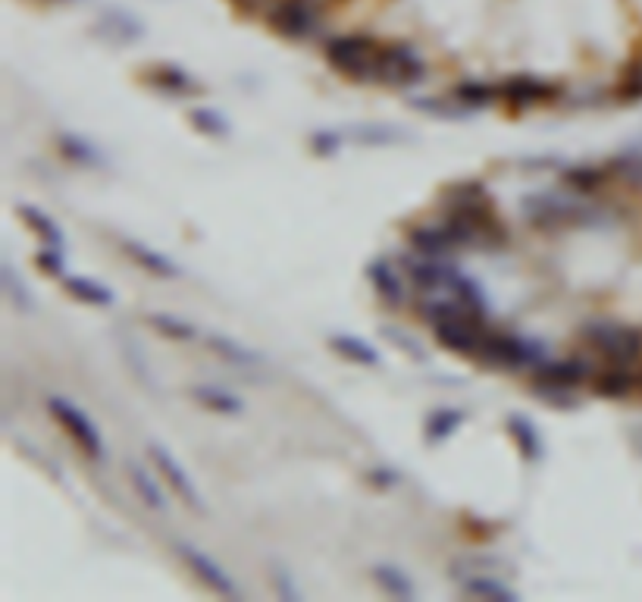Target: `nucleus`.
Listing matches in <instances>:
<instances>
[{"instance_id": "obj_1", "label": "nucleus", "mask_w": 642, "mask_h": 602, "mask_svg": "<svg viewBox=\"0 0 642 602\" xmlns=\"http://www.w3.org/2000/svg\"><path fill=\"white\" fill-rule=\"evenodd\" d=\"M477 358H483L486 364H495V367H511V370L530 367V370H536L539 364L549 361V352H545V345L536 339H523L517 333L486 330Z\"/></svg>"}, {"instance_id": "obj_2", "label": "nucleus", "mask_w": 642, "mask_h": 602, "mask_svg": "<svg viewBox=\"0 0 642 602\" xmlns=\"http://www.w3.org/2000/svg\"><path fill=\"white\" fill-rule=\"evenodd\" d=\"M583 339L611 364H633L642 355V333L636 327H627V323L589 320L583 327Z\"/></svg>"}, {"instance_id": "obj_3", "label": "nucleus", "mask_w": 642, "mask_h": 602, "mask_svg": "<svg viewBox=\"0 0 642 602\" xmlns=\"http://www.w3.org/2000/svg\"><path fill=\"white\" fill-rule=\"evenodd\" d=\"M326 0H273L267 10L270 29L282 38L292 41H307L320 32Z\"/></svg>"}, {"instance_id": "obj_4", "label": "nucleus", "mask_w": 642, "mask_h": 602, "mask_svg": "<svg viewBox=\"0 0 642 602\" xmlns=\"http://www.w3.org/2000/svg\"><path fill=\"white\" fill-rule=\"evenodd\" d=\"M423 79H426V63L411 44H401V41L379 44L373 82L392 85V88H411V85H420Z\"/></svg>"}, {"instance_id": "obj_5", "label": "nucleus", "mask_w": 642, "mask_h": 602, "mask_svg": "<svg viewBox=\"0 0 642 602\" xmlns=\"http://www.w3.org/2000/svg\"><path fill=\"white\" fill-rule=\"evenodd\" d=\"M376 51H379V44L370 35H336L323 44L326 60L348 79H361V82L364 79L373 82Z\"/></svg>"}, {"instance_id": "obj_6", "label": "nucleus", "mask_w": 642, "mask_h": 602, "mask_svg": "<svg viewBox=\"0 0 642 602\" xmlns=\"http://www.w3.org/2000/svg\"><path fill=\"white\" fill-rule=\"evenodd\" d=\"M47 411H51V418L66 430V436L73 439V443L88 458H94V461L104 458V439H101L98 427L91 424V418H88V414L79 405H73V402L63 399V396H51V399H47Z\"/></svg>"}, {"instance_id": "obj_7", "label": "nucleus", "mask_w": 642, "mask_h": 602, "mask_svg": "<svg viewBox=\"0 0 642 602\" xmlns=\"http://www.w3.org/2000/svg\"><path fill=\"white\" fill-rule=\"evenodd\" d=\"M176 555H179V559L185 562V568L192 571L204 587H210L217 596L239 599V587H235V581H232V577H229L217 562L210 559L207 552H201L198 546L179 540V543H176Z\"/></svg>"}, {"instance_id": "obj_8", "label": "nucleus", "mask_w": 642, "mask_h": 602, "mask_svg": "<svg viewBox=\"0 0 642 602\" xmlns=\"http://www.w3.org/2000/svg\"><path fill=\"white\" fill-rule=\"evenodd\" d=\"M148 458L154 461V468L163 474V480L170 483V490H173L188 508H195V512H198V508H204V499H201V493H198L195 480L188 477V471L170 455V449H163L160 443H151V446H148Z\"/></svg>"}, {"instance_id": "obj_9", "label": "nucleus", "mask_w": 642, "mask_h": 602, "mask_svg": "<svg viewBox=\"0 0 642 602\" xmlns=\"http://www.w3.org/2000/svg\"><path fill=\"white\" fill-rule=\"evenodd\" d=\"M536 383H549V386H564V389H577L583 386L592 374L589 361L583 358H558V361H545L533 370Z\"/></svg>"}, {"instance_id": "obj_10", "label": "nucleus", "mask_w": 642, "mask_h": 602, "mask_svg": "<svg viewBox=\"0 0 642 602\" xmlns=\"http://www.w3.org/2000/svg\"><path fill=\"white\" fill-rule=\"evenodd\" d=\"M498 88H502V101L514 104V107H533V104H545V101L558 98V85L533 79V76H514Z\"/></svg>"}, {"instance_id": "obj_11", "label": "nucleus", "mask_w": 642, "mask_h": 602, "mask_svg": "<svg viewBox=\"0 0 642 602\" xmlns=\"http://www.w3.org/2000/svg\"><path fill=\"white\" fill-rule=\"evenodd\" d=\"M367 280L373 286V292L386 301L389 308H401L404 301H408V292H404V280H401V273L395 270L392 261L386 258H376L367 264Z\"/></svg>"}, {"instance_id": "obj_12", "label": "nucleus", "mask_w": 642, "mask_h": 602, "mask_svg": "<svg viewBox=\"0 0 642 602\" xmlns=\"http://www.w3.org/2000/svg\"><path fill=\"white\" fill-rule=\"evenodd\" d=\"M408 245L414 254H423V258H448L451 251H458V245H455V239H451L445 223L414 226L408 233Z\"/></svg>"}, {"instance_id": "obj_13", "label": "nucleus", "mask_w": 642, "mask_h": 602, "mask_svg": "<svg viewBox=\"0 0 642 602\" xmlns=\"http://www.w3.org/2000/svg\"><path fill=\"white\" fill-rule=\"evenodd\" d=\"M455 267H448L445 258H423L417 254V261H408V276L417 289H426V292H439V289H448L451 280H455Z\"/></svg>"}, {"instance_id": "obj_14", "label": "nucleus", "mask_w": 642, "mask_h": 602, "mask_svg": "<svg viewBox=\"0 0 642 602\" xmlns=\"http://www.w3.org/2000/svg\"><path fill=\"white\" fill-rule=\"evenodd\" d=\"M123 251H126V258H132L141 270H148L151 276H160V280H176V276L182 273L176 261H170V258H166V254L157 251V248H148L145 242L126 239V242H123Z\"/></svg>"}, {"instance_id": "obj_15", "label": "nucleus", "mask_w": 642, "mask_h": 602, "mask_svg": "<svg viewBox=\"0 0 642 602\" xmlns=\"http://www.w3.org/2000/svg\"><path fill=\"white\" fill-rule=\"evenodd\" d=\"M636 374L630 370V364H614L608 370H602V374L592 377V389L599 392V396L605 399H627L630 392L636 389Z\"/></svg>"}, {"instance_id": "obj_16", "label": "nucleus", "mask_w": 642, "mask_h": 602, "mask_svg": "<svg viewBox=\"0 0 642 602\" xmlns=\"http://www.w3.org/2000/svg\"><path fill=\"white\" fill-rule=\"evenodd\" d=\"M461 590L467 596H473V599H498V602H514L517 599V593L502 581V577H498V574H483V571L464 574L461 577Z\"/></svg>"}, {"instance_id": "obj_17", "label": "nucleus", "mask_w": 642, "mask_h": 602, "mask_svg": "<svg viewBox=\"0 0 642 602\" xmlns=\"http://www.w3.org/2000/svg\"><path fill=\"white\" fill-rule=\"evenodd\" d=\"M329 349L336 352L339 358L354 361V364H364V367H379V364H383V355H379L373 345L367 339H361V336L336 333V336H329Z\"/></svg>"}, {"instance_id": "obj_18", "label": "nucleus", "mask_w": 642, "mask_h": 602, "mask_svg": "<svg viewBox=\"0 0 642 602\" xmlns=\"http://www.w3.org/2000/svg\"><path fill=\"white\" fill-rule=\"evenodd\" d=\"M63 289H66L69 295H73L76 301H85V305H91V308H110L113 301H116L113 289L88 280V276H69V273H66V276H63Z\"/></svg>"}, {"instance_id": "obj_19", "label": "nucleus", "mask_w": 642, "mask_h": 602, "mask_svg": "<svg viewBox=\"0 0 642 602\" xmlns=\"http://www.w3.org/2000/svg\"><path fill=\"white\" fill-rule=\"evenodd\" d=\"M451 98L473 113V110H483L495 101H502V88L489 85V82H458L451 88Z\"/></svg>"}, {"instance_id": "obj_20", "label": "nucleus", "mask_w": 642, "mask_h": 602, "mask_svg": "<svg viewBox=\"0 0 642 602\" xmlns=\"http://www.w3.org/2000/svg\"><path fill=\"white\" fill-rule=\"evenodd\" d=\"M508 433H511V439L517 443V449H520L523 458H530V461L542 458L545 443H542V436H539V430L533 427L530 418H523V414H511V418H508Z\"/></svg>"}, {"instance_id": "obj_21", "label": "nucleus", "mask_w": 642, "mask_h": 602, "mask_svg": "<svg viewBox=\"0 0 642 602\" xmlns=\"http://www.w3.org/2000/svg\"><path fill=\"white\" fill-rule=\"evenodd\" d=\"M148 82L154 85V88H160L163 95H192V91L198 88L195 85V79L185 73V69H179V66H154L151 73H148Z\"/></svg>"}, {"instance_id": "obj_22", "label": "nucleus", "mask_w": 642, "mask_h": 602, "mask_svg": "<svg viewBox=\"0 0 642 602\" xmlns=\"http://www.w3.org/2000/svg\"><path fill=\"white\" fill-rule=\"evenodd\" d=\"M373 581L383 587L389 596H395V599H414L417 596L414 581L401 568H395V565H373Z\"/></svg>"}, {"instance_id": "obj_23", "label": "nucleus", "mask_w": 642, "mask_h": 602, "mask_svg": "<svg viewBox=\"0 0 642 602\" xmlns=\"http://www.w3.org/2000/svg\"><path fill=\"white\" fill-rule=\"evenodd\" d=\"M57 148L66 160H73V164H79V167H104V154L94 145H88L79 135H60Z\"/></svg>"}, {"instance_id": "obj_24", "label": "nucleus", "mask_w": 642, "mask_h": 602, "mask_svg": "<svg viewBox=\"0 0 642 602\" xmlns=\"http://www.w3.org/2000/svg\"><path fill=\"white\" fill-rule=\"evenodd\" d=\"M448 295H455L461 305L467 308V311H473L477 317H486V311H489V305H486V295H483V289L470 280V276H464L461 270L455 273V280H451V286L445 289Z\"/></svg>"}, {"instance_id": "obj_25", "label": "nucleus", "mask_w": 642, "mask_h": 602, "mask_svg": "<svg viewBox=\"0 0 642 602\" xmlns=\"http://www.w3.org/2000/svg\"><path fill=\"white\" fill-rule=\"evenodd\" d=\"M16 211H19V217L26 220V223L35 229V233L41 236V242H44V245H57V248H63V245H66V239H63V229H60V226H57L51 217H47V214H41L38 207L19 204Z\"/></svg>"}, {"instance_id": "obj_26", "label": "nucleus", "mask_w": 642, "mask_h": 602, "mask_svg": "<svg viewBox=\"0 0 642 602\" xmlns=\"http://www.w3.org/2000/svg\"><path fill=\"white\" fill-rule=\"evenodd\" d=\"M192 399H198L204 408L217 411V414H242L245 411L242 399H235L232 392H223L217 386H192Z\"/></svg>"}, {"instance_id": "obj_27", "label": "nucleus", "mask_w": 642, "mask_h": 602, "mask_svg": "<svg viewBox=\"0 0 642 602\" xmlns=\"http://www.w3.org/2000/svg\"><path fill=\"white\" fill-rule=\"evenodd\" d=\"M126 474H129V483L135 486V493L145 499V505L157 508V512H163L166 508V499H163V490L154 483V477L138 465V461H129L126 465Z\"/></svg>"}, {"instance_id": "obj_28", "label": "nucleus", "mask_w": 642, "mask_h": 602, "mask_svg": "<svg viewBox=\"0 0 642 602\" xmlns=\"http://www.w3.org/2000/svg\"><path fill=\"white\" fill-rule=\"evenodd\" d=\"M204 342H207L210 349L217 352L220 358H226V361H232V364H239V367H254V364H260V355H257V352L245 349L242 342H235V339H229V336H204Z\"/></svg>"}, {"instance_id": "obj_29", "label": "nucleus", "mask_w": 642, "mask_h": 602, "mask_svg": "<svg viewBox=\"0 0 642 602\" xmlns=\"http://www.w3.org/2000/svg\"><path fill=\"white\" fill-rule=\"evenodd\" d=\"M461 424H464V411L461 408H439V411L430 414V418H426V439L442 443V439H448Z\"/></svg>"}, {"instance_id": "obj_30", "label": "nucleus", "mask_w": 642, "mask_h": 602, "mask_svg": "<svg viewBox=\"0 0 642 602\" xmlns=\"http://www.w3.org/2000/svg\"><path fill=\"white\" fill-rule=\"evenodd\" d=\"M348 138L358 145H398V142H408L411 135H404L392 126H358L348 132Z\"/></svg>"}, {"instance_id": "obj_31", "label": "nucleus", "mask_w": 642, "mask_h": 602, "mask_svg": "<svg viewBox=\"0 0 642 602\" xmlns=\"http://www.w3.org/2000/svg\"><path fill=\"white\" fill-rule=\"evenodd\" d=\"M148 323H151V327H154L157 333L170 336V339H176V342L198 339V330L192 327V323H185V320H179V317H173V314L154 311V314H148Z\"/></svg>"}, {"instance_id": "obj_32", "label": "nucleus", "mask_w": 642, "mask_h": 602, "mask_svg": "<svg viewBox=\"0 0 642 602\" xmlns=\"http://www.w3.org/2000/svg\"><path fill=\"white\" fill-rule=\"evenodd\" d=\"M188 120H192V126H195L201 135H210V138H226V135H229V120L223 117L220 110L195 107L192 113H188Z\"/></svg>"}, {"instance_id": "obj_33", "label": "nucleus", "mask_w": 642, "mask_h": 602, "mask_svg": "<svg viewBox=\"0 0 642 602\" xmlns=\"http://www.w3.org/2000/svg\"><path fill=\"white\" fill-rule=\"evenodd\" d=\"M605 179H608V173L599 167H574V170L564 173V182L570 185V189H577V195H589V192L602 189Z\"/></svg>"}, {"instance_id": "obj_34", "label": "nucleus", "mask_w": 642, "mask_h": 602, "mask_svg": "<svg viewBox=\"0 0 642 602\" xmlns=\"http://www.w3.org/2000/svg\"><path fill=\"white\" fill-rule=\"evenodd\" d=\"M414 107L423 110V113H433V117H442V120H464V117H470V110L461 107L455 98H417Z\"/></svg>"}, {"instance_id": "obj_35", "label": "nucleus", "mask_w": 642, "mask_h": 602, "mask_svg": "<svg viewBox=\"0 0 642 602\" xmlns=\"http://www.w3.org/2000/svg\"><path fill=\"white\" fill-rule=\"evenodd\" d=\"M0 280H4V289H7L10 301H13L19 311H32V292L19 283V276H16V270H13L10 261L4 264V276H0Z\"/></svg>"}, {"instance_id": "obj_36", "label": "nucleus", "mask_w": 642, "mask_h": 602, "mask_svg": "<svg viewBox=\"0 0 642 602\" xmlns=\"http://www.w3.org/2000/svg\"><path fill=\"white\" fill-rule=\"evenodd\" d=\"M35 264L44 270V273H51V276H66V254H63V248H57V245H44L41 251H38V258H35Z\"/></svg>"}, {"instance_id": "obj_37", "label": "nucleus", "mask_w": 642, "mask_h": 602, "mask_svg": "<svg viewBox=\"0 0 642 602\" xmlns=\"http://www.w3.org/2000/svg\"><path fill=\"white\" fill-rule=\"evenodd\" d=\"M342 142H345V135H342V132L320 129V132H314V135H311V151H314V154H320V157H332V154H339Z\"/></svg>"}, {"instance_id": "obj_38", "label": "nucleus", "mask_w": 642, "mask_h": 602, "mask_svg": "<svg viewBox=\"0 0 642 602\" xmlns=\"http://www.w3.org/2000/svg\"><path fill=\"white\" fill-rule=\"evenodd\" d=\"M536 396H539L545 405H555V408H574V389L549 386V383H536Z\"/></svg>"}, {"instance_id": "obj_39", "label": "nucleus", "mask_w": 642, "mask_h": 602, "mask_svg": "<svg viewBox=\"0 0 642 602\" xmlns=\"http://www.w3.org/2000/svg\"><path fill=\"white\" fill-rule=\"evenodd\" d=\"M104 29H110L120 41H135V38H141V26H138V22H132L129 16H120V13L110 16Z\"/></svg>"}, {"instance_id": "obj_40", "label": "nucleus", "mask_w": 642, "mask_h": 602, "mask_svg": "<svg viewBox=\"0 0 642 602\" xmlns=\"http://www.w3.org/2000/svg\"><path fill=\"white\" fill-rule=\"evenodd\" d=\"M621 98H624V101H639V98H642V63H633V66L627 69V73H624Z\"/></svg>"}, {"instance_id": "obj_41", "label": "nucleus", "mask_w": 642, "mask_h": 602, "mask_svg": "<svg viewBox=\"0 0 642 602\" xmlns=\"http://www.w3.org/2000/svg\"><path fill=\"white\" fill-rule=\"evenodd\" d=\"M386 336L395 342V345H404V349H411V355L417 358V361H423L426 355H423V349H420V342L417 339H411V336H404V333H395V330H386Z\"/></svg>"}]
</instances>
